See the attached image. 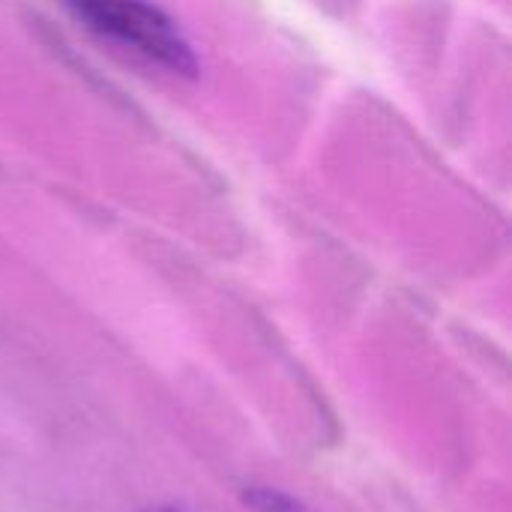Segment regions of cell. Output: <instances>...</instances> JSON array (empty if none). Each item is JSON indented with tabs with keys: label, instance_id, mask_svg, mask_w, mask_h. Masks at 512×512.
I'll use <instances>...</instances> for the list:
<instances>
[{
	"label": "cell",
	"instance_id": "3",
	"mask_svg": "<svg viewBox=\"0 0 512 512\" xmlns=\"http://www.w3.org/2000/svg\"><path fill=\"white\" fill-rule=\"evenodd\" d=\"M150 512H183V510H177V507H159V510H150Z\"/></svg>",
	"mask_w": 512,
	"mask_h": 512
},
{
	"label": "cell",
	"instance_id": "2",
	"mask_svg": "<svg viewBox=\"0 0 512 512\" xmlns=\"http://www.w3.org/2000/svg\"><path fill=\"white\" fill-rule=\"evenodd\" d=\"M246 504L255 512H309L300 501H294V498H288L285 492H276V489H249Z\"/></svg>",
	"mask_w": 512,
	"mask_h": 512
},
{
	"label": "cell",
	"instance_id": "1",
	"mask_svg": "<svg viewBox=\"0 0 512 512\" xmlns=\"http://www.w3.org/2000/svg\"><path fill=\"white\" fill-rule=\"evenodd\" d=\"M87 33L114 51L183 78L195 75L198 57L177 21L153 0H57Z\"/></svg>",
	"mask_w": 512,
	"mask_h": 512
}]
</instances>
